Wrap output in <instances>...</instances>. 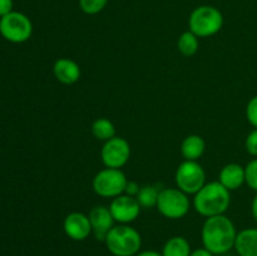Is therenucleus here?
Returning <instances> with one entry per match:
<instances>
[{"instance_id":"obj_22","label":"nucleus","mask_w":257,"mask_h":256,"mask_svg":"<svg viewBox=\"0 0 257 256\" xmlns=\"http://www.w3.org/2000/svg\"><path fill=\"white\" fill-rule=\"evenodd\" d=\"M245 183L257 192V158H253L245 167Z\"/></svg>"},{"instance_id":"obj_9","label":"nucleus","mask_w":257,"mask_h":256,"mask_svg":"<svg viewBox=\"0 0 257 256\" xmlns=\"http://www.w3.org/2000/svg\"><path fill=\"white\" fill-rule=\"evenodd\" d=\"M100 158L105 167L122 168L131 158V146L127 140L122 137H113L105 141L100 150Z\"/></svg>"},{"instance_id":"obj_28","label":"nucleus","mask_w":257,"mask_h":256,"mask_svg":"<svg viewBox=\"0 0 257 256\" xmlns=\"http://www.w3.org/2000/svg\"><path fill=\"white\" fill-rule=\"evenodd\" d=\"M136 256H163L162 253L157 252V251L148 250V251H142V252H138Z\"/></svg>"},{"instance_id":"obj_2","label":"nucleus","mask_w":257,"mask_h":256,"mask_svg":"<svg viewBox=\"0 0 257 256\" xmlns=\"http://www.w3.org/2000/svg\"><path fill=\"white\" fill-rule=\"evenodd\" d=\"M193 208L203 217L225 215L231 203V193L218 181L206 183L193 195Z\"/></svg>"},{"instance_id":"obj_20","label":"nucleus","mask_w":257,"mask_h":256,"mask_svg":"<svg viewBox=\"0 0 257 256\" xmlns=\"http://www.w3.org/2000/svg\"><path fill=\"white\" fill-rule=\"evenodd\" d=\"M158 195H160V191L156 186L145 185L141 186L140 192L136 196V198L142 208H152L157 206Z\"/></svg>"},{"instance_id":"obj_1","label":"nucleus","mask_w":257,"mask_h":256,"mask_svg":"<svg viewBox=\"0 0 257 256\" xmlns=\"http://www.w3.org/2000/svg\"><path fill=\"white\" fill-rule=\"evenodd\" d=\"M237 231L226 215L207 217L203 222L201 238L203 247L213 255H222L235 247Z\"/></svg>"},{"instance_id":"obj_17","label":"nucleus","mask_w":257,"mask_h":256,"mask_svg":"<svg viewBox=\"0 0 257 256\" xmlns=\"http://www.w3.org/2000/svg\"><path fill=\"white\" fill-rule=\"evenodd\" d=\"M191 252L192 250L187 238L182 236H175L165 243L161 253L163 256H190Z\"/></svg>"},{"instance_id":"obj_6","label":"nucleus","mask_w":257,"mask_h":256,"mask_svg":"<svg viewBox=\"0 0 257 256\" xmlns=\"http://www.w3.org/2000/svg\"><path fill=\"white\" fill-rule=\"evenodd\" d=\"M127 176L119 168H103L93 178V191L104 198H114L123 195L127 186Z\"/></svg>"},{"instance_id":"obj_21","label":"nucleus","mask_w":257,"mask_h":256,"mask_svg":"<svg viewBox=\"0 0 257 256\" xmlns=\"http://www.w3.org/2000/svg\"><path fill=\"white\" fill-rule=\"evenodd\" d=\"M108 4V0H79V7L83 13L95 15L102 12Z\"/></svg>"},{"instance_id":"obj_26","label":"nucleus","mask_w":257,"mask_h":256,"mask_svg":"<svg viewBox=\"0 0 257 256\" xmlns=\"http://www.w3.org/2000/svg\"><path fill=\"white\" fill-rule=\"evenodd\" d=\"M13 12V0H0V18Z\"/></svg>"},{"instance_id":"obj_29","label":"nucleus","mask_w":257,"mask_h":256,"mask_svg":"<svg viewBox=\"0 0 257 256\" xmlns=\"http://www.w3.org/2000/svg\"><path fill=\"white\" fill-rule=\"evenodd\" d=\"M251 212H252L253 218L257 221V193L255 197H253L252 203H251Z\"/></svg>"},{"instance_id":"obj_23","label":"nucleus","mask_w":257,"mask_h":256,"mask_svg":"<svg viewBox=\"0 0 257 256\" xmlns=\"http://www.w3.org/2000/svg\"><path fill=\"white\" fill-rule=\"evenodd\" d=\"M246 118L253 128H257V95L251 98L246 105Z\"/></svg>"},{"instance_id":"obj_11","label":"nucleus","mask_w":257,"mask_h":256,"mask_svg":"<svg viewBox=\"0 0 257 256\" xmlns=\"http://www.w3.org/2000/svg\"><path fill=\"white\" fill-rule=\"evenodd\" d=\"M92 225V233L98 241H104L108 232L113 228V223L115 222L110 213L109 207L103 205H97L89 211L88 215Z\"/></svg>"},{"instance_id":"obj_12","label":"nucleus","mask_w":257,"mask_h":256,"mask_svg":"<svg viewBox=\"0 0 257 256\" xmlns=\"http://www.w3.org/2000/svg\"><path fill=\"white\" fill-rule=\"evenodd\" d=\"M65 235L74 241H83L92 233V225L88 215L83 212H72L63 222Z\"/></svg>"},{"instance_id":"obj_8","label":"nucleus","mask_w":257,"mask_h":256,"mask_svg":"<svg viewBox=\"0 0 257 256\" xmlns=\"http://www.w3.org/2000/svg\"><path fill=\"white\" fill-rule=\"evenodd\" d=\"M0 34L12 43H24L32 37L33 24L23 13L12 12L0 18Z\"/></svg>"},{"instance_id":"obj_16","label":"nucleus","mask_w":257,"mask_h":256,"mask_svg":"<svg viewBox=\"0 0 257 256\" xmlns=\"http://www.w3.org/2000/svg\"><path fill=\"white\" fill-rule=\"evenodd\" d=\"M206 150V142L201 136L190 135L182 141L181 155L185 161H198Z\"/></svg>"},{"instance_id":"obj_7","label":"nucleus","mask_w":257,"mask_h":256,"mask_svg":"<svg viewBox=\"0 0 257 256\" xmlns=\"http://www.w3.org/2000/svg\"><path fill=\"white\" fill-rule=\"evenodd\" d=\"M177 188L187 195H196L206 185V172L197 161H183L176 170Z\"/></svg>"},{"instance_id":"obj_3","label":"nucleus","mask_w":257,"mask_h":256,"mask_svg":"<svg viewBox=\"0 0 257 256\" xmlns=\"http://www.w3.org/2000/svg\"><path fill=\"white\" fill-rule=\"evenodd\" d=\"M109 252L114 256H136L142 246L141 233L130 225L113 226L104 240Z\"/></svg>"},{"instance_id":"obj_27","label":"nucleus","mask_w":257,"mask_h":256,"mask_svg":"<svg viewBox=\"0 0 257 256\" xmlns=\"http://www.w3.org/2000/svg\"><path fill=\"white\" fill-rule=\"evenodd\" d=\"M190 256H213V253L211 251H208L207 248L202 247V248H196L195 251L191 252Z\"/></svg>"},{"instance_id":"obj_10","label":"nucleus","mask_w":257,"mask_h":256,"mask_svg":"<svg viewBox=\"0 0 257 256\" xmlns=\"http://www.w3.org/2000/svg\"><path fill=\"white\" fill-rule=\"evenodd\" d=\"M108 207H109L115 222L122 223V225H128V223L133 222L140 216L141 208H142L138 203L137 198L125 195V193L113 198Z\"/></svg>"},{"instance_id":"obj_15","label":"nucleus","mask_w":257,"mask_h":256,"mask_svg":"<svg viewBox=\"0 0 257 256\" xmlns=\"http://www.w3.org/2000/svg\"><path fill=\"white\" fill-rule=\"evenodd\" d=\"M235 248L240 256H257V227L237 232Z\"/></svg>"},{"instance_id":"obj_13","label":"nucleus","mask_w":257,"mask_h":256,"mask_svg":"<svg viewBox=\"0 0 257 256\" xmlns=\"http://www.w3.org/2000/svg\"><path fill=\"white\" fill-rule=\"evenodd\" d=\"M53 73L58 82L67 85L77 83L82 74L79 64L70 58H59L55 60L53 65Z\"/></svg>"},{"instance_id":"obj_18","label":"nucleus","mask_w":257,"mask_h":256,"mask_svg":"<svg viewBox=\"0 0 257 256\" xmlns=\"http://www.w3.org/2000/svg\"><path fill=\"white\" fill-rule=\"evenodd\" d=\"M198 45H200L198 37L196 34H193L191 30L182 33L181 37L178 38L177 48L181 54L185 55V57H192V55H195L198 50Z\"/></svg>"},{"instance_id":"obj_24","label":"nucleus","mask_w":257,"mask_h":256,"mask_svg":"<svg viewBox=\"0 0 257 256\" xmlns=\"http://www.w3.org/2000/svg\"><path fill=\"white\" fill-rule=\"evenodd\" d=\"M245 148L248 155L257 157V128L251 131L245 141Z\"/></svg>"},{"instance_id":"obj_5","label":"nucleus","mask_w":257,"mask_h":256,"mask_svg":"<svg viewBox=\"0 0 257 256\" xmlns=\"http://www.w3.org/2000/svg\"><path fill=\"white\" fill-rule=\"evenodd\" d=\"M158 212L170 220H178L185 217L191 207L187 193L180 188H163L160 191L157 201Z\"/></svg>"},{"instance_id":"obj_14","label":"nucleus","mask_w":257,"mask_h":256,"mask_svg":"<svg viewBox=\"0 0 257 256\" xmlns=\"http://www.w3.org/2000/svg\"><path fill=\"white\" fill-rule=\"evenodd\" d=\"M218 182L228 191H235L245 183V167L238 163H228L223 166L218 175Z\"/></svg>"},{"instance_id":"obj_4","label":"nucleus","mask_w":257,"mask_h":256,"mask_svg":"<svg viewBox=\"0 0 257 256\" xmlns=\"http://www.w3.org/2000/svg\"><path fill=\"white\" fill-rule=\"evenodd\" d=\"M188 25L191 32L198 38L212 37L222 29L223 15L217 8L201 5L191 13Z\"/></svg>"},{"instance_id":"obj_19","label":"nucleus","mask_w":257,"mask_h":256,"mask_svg":"<svg viewBox=\"0 0 257 256\" xmlns=\"http://www.w3.org/2000/svg\"><path fill=\"white\" fill-rule=\"evenodd\" d=\"M92 133L97 140L105 142L115 137V127L107 118H98L92 123Z\"/></svg>"},{"instance_id":"obj_25","label":"nucleus","mask_w":257,"mask_h":256,"mask_svg":"<svg viewBox=\"0 0 257 256\" xmlns=\"http://www.w3.org/2000/svg\"><path fill=\"white\" fill-rule=\"evenodd\" d=\"M140 188L141 186L138 185L136 181H128L127 186H125L124 193L125 195H130V196H133V197H136V196L138 195V192H140Z\"/></svg>"}]
</instances>
